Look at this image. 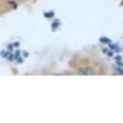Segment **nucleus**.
<instances>
[{"label":"nucleus","mask_w":123,"mask_h":123,"mask_svg":"<svg viewBox=\"0 0 123 123\" xmlns=\"http://www.w3.org/2000/svg\"><path fill=\"white\" fill-rule=\"evenodd\" d=\"M113 52H108V55H109V56H113Z\"/></svg>","instance_id":"7"},{"label":"nucleus","mask_w":123,"mask_h":123,"mask_svg":"<svg viewBox=\"0 0 123 123\" xmlns=\"http://www.w3.org/2000/svg\"><path fill=\"white\" fill-rule=\"evenodd\" d=\"M8 48H10V49H12V45H11V44L8 45Z\"/></svg>","instance_id":"9"},{"label":"nucleus","mask_w":123,"mask_h":123,"mask_svg":"<svg viewBox=\"0 0 123 123\" xmlns=\"http://www.w3.org/2000/svg\"><path fill=\"white\" fill-rule=\"evenodd\" d=\"M79 72L82 74V75H93L94 70L90 67H85V68H80Z\"/></svg>","instance_id":"1"},{"label":"nucleus","mask_w":123,"mask_h":123,"mask_svg":"<svg viewBox=\"0 0 123 123\" xmlns=\"http://www.w3.org/2000/svg\"><path fill=\"white\" fill-rule=\"evenodd\" d=\"M24 52V56H27V55H27V52Z\"/></svg>","instance_id":"10"},{"label":"nucleus","mask_w":123,"mask_h":123,"mask_svg":"<svg viewBox=\"0 0 123 123\" xmlns=\"http://www.w3.org/2000/svg\"><path fill=\"white\" fill-rule=\"evenodd\" d=\"M53 15H54V12H53V11H50V12L44 14V16L46 18H51V17H52Z\"/></svg>","instance_id":"4"},{"label":"nucleus","mask_w":123,"mask_h":123,"mask_svg":"<svg viewBox=\"0 0 123 123\" xmlns=\"http://www.w3.org/2000/svg\"><path fill=\"white\" fill-rule=\"evenodd\" d=\"M100 41L102 43H111L110 39L106 38V37H101V38H100Z\"/></svg>","instance_id":"2"},{"label":"nucleus","mask_w":123,"mask_h":123,"mask_svg":"<svg viewBox=\"0 0 123 123\" xmlns=\"http://www.w3.org/2000/svg\"><path fill=\"white\" fill-rule=\"evenodd\" d=\"M60 25V22H59V20H56V21H55L53 24H52V29L53 30H55V29H56L57 28V27Z\"/></svg>","instance_id":"3"},{"label":"nucleus","mask_w":123,"mask_h":123,"mask_svg":"<svg viewBox=\"0 0 123 123\" xmlns=\"http://www.w3.org/2000/svg\"><path fill=\"white\" fill-rule=\"evenodd\" d=\"M122 60V57H121V56H117V57H116V60Z\"/></svg>","instance_id":"8"},{"label":"nucleus","mask_w":123,"mask_h":123,"mask_svg":"<svg viewBox=\"0 0 123 123\" xmlns=\"http://www.w3.org/2000/svg\"><path fill=\"white\" fill-rule=\"evenodd\" d=\"M110 47L111 49H115V48L117 47V44H113V43H112V44H111V43H110Z\"/></svg>","instance_id":"6"},{"label":"nucleus","mask_w":123,"mask_h":123,"mask_svg":"<svg viewBox=\"0 0 123 123\" xmlns=\"http://www.w3.org/2000/svg\"><path fill=\"white\" fill-rule=\"evenodd\" d=\"M7 54H8V52H6V51H2V52H0V55H1L2 57H6Z\"/></svg>","instance_id":"5"}]
</instances>
